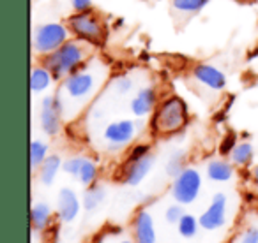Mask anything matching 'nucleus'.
<instances>
[{
    "mask_svg": "<svg viewBox=\"0 0 258 243\" xmlns=\"http://www.w3.org/2000/svg\"><path fill=\"white\" fill-rule=\"evenodd\" d=\"M87 55L89 53L80 41H69V43L62 44L58 50H55L53 53L48 55V58L44 60V67L51 72L55 79L68 78L76 71H80Z\"/></svg>",
    "mask_w": 258,
    "mask_h": 243,
    "instance_id": "nucleus-1",
    "label": "nucleus"
},
{
    "mask_svg": "<svg viewBox=\"0 0 258 243\" xmlns=\"http://www.w3.org/2000/svg\"><path fill=\"white\" fill-rule=\"evenodd\" d=\"M187 120L186 102L179 97H168L158 107L152 120V127L158 134H173L179 133Z\"/></svg>",
    "mask_w": 258,
    "mask_h": 243,
    "instance_id": "nucleus-2",
    "label": "nucleus"
},
{
    "mask_svg": "<svg viewBox=\"0 0 258 243\" xmlns=\"http://www.w3.org/2000/svg\"><path fill=\"white\" fill-rule=\"evenodd\" d=\"M69 29L75 36L80 39L87 41L90 44H99L104 37V25L96 15L85 11V13H76L69 18Z\"/></svg>",
    "mask_w": 258,
    "mask_h": 243,
    "instance_id": "nucleus-3",
    "label": "nucleus"
},
{
    "mask_svg": "<svg viewBox=\"0 0 258 243\" xmlns=\"http://www.w3.org/2000/svg\"><path fill=\"white\" fill-rule=\"evenodd\" d=\"M68 39V29L62 23H44L34 34V50L37 53L50 55Z\"/></svg>",
    "mask_w": 258,
    "mask_h": 243,
    "instance_id": "nucleus-4",
    "label": "nucleus"
},
{
    "mask_svg": "<svg viewBox=\"0 0 258 243\" xmlns=\"http://www.w3.org/2000/svg\"><path fill=\"white\" fill-rule=\"evenodd\" d=\"M202 187V176L197 169L184 168V171L179 176H175L172 185V196L177 203L180 204H191L200 194Z\"/></svg>",
    "mask_w": 258,
    "mask_h": 243,
    "instance_id": "nucleus-5",
    "label": "nucleus"
},
{
    "mask_svg": "<svg viewBox=\"0 0 258 243\" xmlns=\"http://www.w3.org/2000/svg\"><path fill=\"white\" fill-rule=\"evenodd\" d=\"M62 88L69 100L73 99L75 102H82L92 95L96 88V76L89 71H76L75 74L66 78Z\"/></svg>",
    "mask_w": 258,
    "mask_h": 243,
    "instance_id": "nucleus-6",
    "label": "nucleus"
},
{
    "mask_svg": "<svg viewBox=\"0 0 258 243\" xmlns=\"http://www.w3.org/2000/svg\"><path fill=\"white\" fill-rule=\"evenodd\" d=\"M140 127H142L140 122H133V120H118L110 124L104 129V140L108 141V148L110 150H118V148L131 143Z\"/></svg>",
    "mask_w": 258,
    "mask_h": 243,
    "instance_id": "nucleus-7",
    "label": "nucleus"
},
{
    "mask_svg": "<svg viewBox=\"0 0 258 243\" xmlns=\"http://www.w3.org/2000/svg\"><path fill=\"white\" fill-rule=\"evenodd\" d=\"M62 111H64V102L58 95L44 97L41 102V127L48 136H55L60 131Z\"/></svg>",
    "mask_w": 258,
    "mask_h": 243,
    "instance_id": "nucleus-8",
    "label": "nucleus"
},
{
    "mask_svg": "<svg viewBox=\"0 0 258 243\" xmlns=\"http://www.w3.org/2000/svg\"><path fill=\"white\" fill-rule=\"evenodd\" d=\"M200 225L205 231H216V229L223 227L226 222V196L225 194H216L212 197L209 208L200 215Z\"/></svg>",
    "mask_w": 258,
    "mask_h": 243,
    "instance_id": "nucleus-9",
    "label": "nucleus"
},
{
    "mask_svg": "<svg viewBox=\"0 0 258 243\" xmlns=\"http://www.w3.org/2000/svg\"><path fill=\"white\" fill-rule=\"evenodd\" d=\"M152 164H154V157L151 154L142 155L138 159H129L124 171V182L131 187H137L149 175V171L152 169Z\"/></svg>",
    "mask_w": 258,
    "mask_h": 243,
    "instance_id": "nucleus-10",
    "label": "nucleus"
},
{
    "mask_svg": "<svg viewBox=\"0 0 258 243\" xmlns=\"http://www.w3.org/2000/svg\"><path fill=\"white\" fill-rule=\"evenodd\" d=\"M135 243H156L154 218L147 210H140L133 220Z\"/></svg>",
    "mask_w": 258,
    "mask_h": 243,
    "instance_id": "nucleus-11",
    "label": "nucleus"
},
{
    "mask_svg": "<svg viewBox=\"0 0 258 243\" xmlns=\"http://www.w3.org/2000/svg\"><path fill=\"white\" fill-rule=\"evenodd\" d=\"M193 76L197 78L198 83H202V85H205L211 90H216V92H219V90H223L226 86L225 74L218 67H214V65H209V64L197 65L193 71Z\"/></svg>",
    "mask_w": 258,
    "mask_h": 243,
    "instance_id": "nucleus-12",
    "label": "nucleus"
},
{
    "mask_svg": "<svg viewBox=\"0 0 258 243\" xmlns=\"http://www.w3.org/2000/svg\"><path fill=\"white\" fill-rule=\"evenodd\" d=\"M57 211L58 217L64 222H71L78 217L80 211V201L76 194L71 189H62L57 197Z\"/></svg>",
    "mask_w": 258,
    "mask_h": 243,
    "instance_id": "nucleus-13",
    "label": "nucleus"
},
{
    "mask_svg": "<svg viewBox=\"0 0 258 243\" xmlns=\"http://www.w3.org/2000/svg\"><path fill=\"white\" fill-rule=\"evenodd\" d=\"M156 106V92L151 86H145L140 92L135 95V99L131 100V111H133L135 116L144 118L154 109Z\"/></svg>",
    "mask_w": 258,
    "mask_h": 243,
    "instance_id": "nucleus-14",
    "label": "nucleus"
},
{
    "mask_svg": "<svg viewBox=\"0 0 258 243\" xmlns=\"http://www.w3.org/2000/svg\"><path fill=\"white\" fill-rule=\"evenodd\" d=\"M209 0H170V8L175 18H191L207 6Z\"/></svg>",
    "mask_w": 258,
    "mask_h": 243,
    "instance_id": "nucleus-15",
    "label": "nucleus"
},
{
    "mask_svg": "<svg viewBox=\"0 0 258 243\" xmlns=\"http://www.w3.org/2000/svg\"><path fill=\"white\" fill-rule=\"evenodd\" d=\"M207 176L212 182H228L233 176V168L230 162L211 161L207 164Z\"/></svg>",
    "mask_w": 258,
    "mask_h": 243,
    "instance_id": "nucleus-16",
    "label": "nucleus"
},
{
    "mask_svg": "<svg viewBox=\"0 0 258 243\" xmlns=\"http://www.w3.org/2000/svg\"><path fill=\"white\" fill-rule=\"evenodd\" d=\"M60 157L58 155H48L46 161L41 164V171H39V180L43 185H51L57 176L58 169H60Z\"/></svg>",
    "mask_w": 258,
    "mask_h": 243,
    "instance_id": "nucleus-17",
    "label": "nucleus"
},
{
    "mask_svg": "<svg viewBox=\"0 0 258 243\" xmlns=\"http://www.w3.org/2000/svg\"><path fill=\"white\" fill-rule=\"evenodd\" d=\"M30 218H32V225L36 231H43V229L48 227L51 220V210L46 203H36L32 206V213H30Z\"/></svg>",
    "mask_w": 258,
    "mask_h": 243,
    "instance_id": "nucleus-18",
    "label": "nucleus"
},
{
    "mask_svg": "<svg viewBox=\"0 0 258 243\" xmlns=\"http://www.w3.org/2000/svg\"><path fill=\"white\" fill-rule=\"evenodd\" d=\"M51 72L48 71L46 67H34L32 74H30V88H32L34 93H39L43 90H46L51 83Z\"/></svg>",
    "mask_w": 258,
    "mask_h": 243,
    "instance_id": "nucleus-19",
    "label": "nucleus"
},
{
    "mask_svg": "<svg viewBox=\"0 0 258 243\" xmlns=\"http://www.w3.org/2000/svg\"><path fill=\"white\" fill-rule=\"evenodd\" d=\"M104 197H106V190H104L103 187H99V185L90 187L85 192V196H83V208H85L87 211H94L103 203Z\"/></svg>",
    "mask_w": 258,
    "mask_h": 243,
    "instance_id": "nucleus-20",
    "label": "nucleus"
},
{
    "mask_svg": "<svg viewBox=\"0 0 258 243\" xmlns=\"http://www.w3.org/2000/svg\"><path fill=\"white\" fill-rule=\"evenodd\" d=\"M232 162L237 166H247L251 161H253V147L249 143H239L233 147L232 154Z\"/></svg>",
    "mask_w": 258,
    "mask_h": 243,
    "instance_id": "nucleus-21",
    "label": "nucleus"
},
{
    "mask_svg": "<svg viewBox=\"0 0 258 243\" xmlns=\"http://www.w3.org/2000/svg\"><path fill=\"white\" fill-rule=\"evenodd\" d=\"M48 157V145L43 143V141H32L30 143V164H32V169L41 168L44 161Z\"/></svg>",
    "mask_w": 258,
    "mask_h": 243,
    "instance_id": "nucleus-22",
    "label": "nucleus"
},
{
    "mask_svg": "<svg viewBox=\"0 0 258 243\" xmlns=\"http://www.w3.org/2000/svg\"><path fill=\"white\" fill-rule=\"evenodd\" d=\"M198 225H200V220H197L193 215L184 213V217L180 218L179 224H177V229H179L182 238H193L198 231Z\"/></svg>",
    "mask_w": 258,
    "mask_h": 243,
    "instance_id": "nucleus-23",
    "label": "nucleus"
},
{
    "mask_svg": "<svg viewBox=\"0 0 258 243\" xmlns=\"http://www.w3.org/2000/svg\"><path fill=\"white\" fill-rule=\"evenodd\" d=\"M96 178H97V166L94 164L90 159H85L82 169H80L78 180L83 185H92V183L96 182Z\"/></svg>",
    "mask_w": 258,
    "mask_h": 243,
    "instance_id": "nucleus-24",
    "label": "nucleus"
},
{
    "mask_svg": "<svg viewBox=\"0 0 258 243\" xmlns=\"http://www.w3.org/2000/svg\"><path fill=\"white\" fill-rule=\"evenodd\" d=\"M184 154L182 152H175V154H172V157L168 159V162H166V175L168 176H179L180 173L184 171Z\"/></svg>",
    "mask_w": 258,
    "mask_h": 243,
    "instance_id": "nucleus-25",
    "label": "nucleus"
},
{
    "mask_svg": "<svg viewBox=\"0 0 258 243\" xmlns=\"http://www.w3.org/2000/svg\"><path fill=\"white\" fill-rule=\"evenodd\" d=\"M83 162H85V157H71V159H68L64 164H62V169H64L68 175L78 176Z\"/></svg>",
    "mask_w": 258,
    "mask_h": 243,
    "instance_id": "nucleus-26",
    "label": "nucleus"
},
{
    "mask_svg": "<svg viewBox=\"0 0 258 243\" xmlns=\"http://www.w3.org/2000/svg\"><path fill=\"white\" fill-rule=\"evenodd\" d=\"M184 217V208L179 204H172V206L166 208V213H165V218L168 224H179V220Z\"/></svg>",
    "mask_w": 258,
    "mask_h": 243,
    "instance_id": "nucleus-27",
    "label": "nucleus"
},
{
    "mask_svg": "<svg viewBox=\"0 0 258 243\" xmlns=\"http://www.w3.org/2000/svg\"><path fill=\"white\" fill-rule=\"evenodd\" d=\"M131 88H133V81H131V78H127V76H122V78H118L117 81H115V90H117L118 93H127Z\"/></svg>",
    "mask_w": 258,
    "mask_h": 243,
    "instance_id": "nucleus-28",
    "label": "nucleus"
},
{
    "mask_svg": "<svg viewBox=\"0 0 258 243\" xmlns=\"http://www.w3.org/2000/svg\"><path fill=\"white\" fill-rule=\"evenodd\" d=\"M71 6L76 13H85L92 8V0H71Z\"/></svg>",
    "mask_w": 258,
    "mask_h": 243,
    "instance_id": "nucleus-29",
    "label": "nucleus"
},
{
    "mask_svg": "<svg viewBox=\"0 0 258 243\" xmlns=\"http://www.w3.org/2000/svg\"><path fill=\"white\" fill-rule=\"evenodd\" d=\"M240 243H258V229L256 227L246 229V232L240 238Z\"/></svg>",
    "mask_w": 258,
    "mask_h": 243,
    "instance_id": "nucleus-30",
    "label": "nucleus"
},
{
    "mask_svg": "<svg viewBox=\"0 0 258 243\" xmlns=\"http://www.w3.org/2000/svg\"><path fill=\"white\" fill-rule=\"evenodd\" d=\"M147 154H149V147H147V145H140V147H137L133 152H131L129 159H138V157H142V155H147Z\"/></svg>",
    "mask_w": 258,
    "mask_h": 243,
    "instance_id": "nucleus-31",
    "label": "nucleus"
},
{
    "mask_svg": "<svg viewBox=\"0 0 258 243\" xmlns=\"http://www.w3.org/2000/svg\"><path fill=\"white\" fill-rule=\"evenodd\" d=\"M253 182H254V183H256V185H258V166H256V168L253 169Z\"/></svg>",
    "mask_w": 258,
    "mask_h": 243,
    "instance_id": "nucleus-32",
    "label": "nucleus"
},
{
    "mask_svg": "<svg viewBox=\"0 0 258 243\" xmlns=\"http://www.w3.org/2000/svg\"><path fill=\"white\" fill-rule=\"evenodd\" d=\"M117 243H135V241H131V239H120V241H117Z\"/></svg>",
    "mask_w": 258,
    "mask_h": 243,
    "instance_id": "nucleus-33",
    "label": "nucleus"
}]
</instances>
